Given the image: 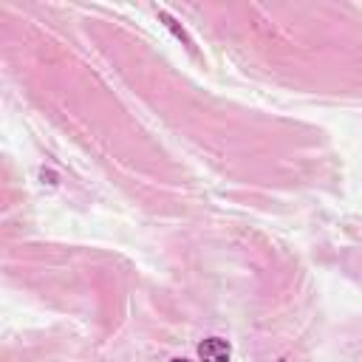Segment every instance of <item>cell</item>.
Segmentation results:
<instances>
[{"instance_id":"cell-1","label":"cell","mask_w":362,"mask_h":362,"mask_svg":"<svg viewBox=\"0 0 362 362\" xmlns=\"http://www.w3.org/2000/svg\"><path fill=\"white\" fill-rule=\"evenodd\" d=\"M229 354H232V348H229V342L221 339V337H206V339L198 345L201 362H229Z\"/></svg>"},{"instance_id":"cell-2","label":"cell","mask_w":362,"mask_h":362,"mask_svg":"<svg viewBox=\"0 0 362 362\" xmlns=\"http://www.w3.org/2000/svg\"><path fill=\"white\" fill-rule=\"evenodd\" d=\"M170 362H189V359H184V356H175V359H170Z\"/></svg>"}]
</instances>
